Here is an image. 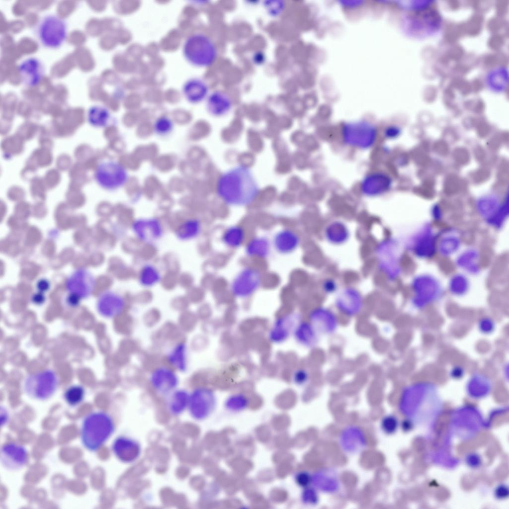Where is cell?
<instances>
[{
  "label": "cell",
  "mask_w": 509,
  "mask_h": 509,
  "mask_svg": "<svg viewBox=\"0 0 509 509\" xmlns=\"http://www.w3.org/2000/svg\"><path fill=\"white\" fill-rule=\"evenodd\" d=\"M217 193L226 204L245 206L252 203L259 193L258 184L251 170L238 165L226 170L219 177Z\"/></svg>",
  "instance_id": "cell-1"
},
{
  "label": "cell",
  "mask_w": 509,
  "mask_h": 509,
  "mask_svg": "<svg viewBox=\"0 0 509 509\" xmlns=\"http://www.w3.org/2000/svg\"><path fill=\"white\" fill-rule=\"evenodd\" d=\"M115 430V422L110 414L101 411L89 413L82 421V444L90 452L96 451L110 438Z\"/></svg>",
  "instance_id": "cell-2"
},
{
  "label": "cell",
  "mask_w": 509,
  "mask_h": 509,
  "mask_svg": "<svg viewBox=\"0 0 509 509\" xmlns=\"http://www.w3.org/2000/svg\"><path fill=\"white\" fill-rule=\"evenodd\" d=\"M37 41L43 47L56 49L66 40L68 35L67 21L54 14H47L37 21L33 28Z\"/></svg>",
  "instance_id": "cell-3"
},
{
  "label": "cell",
  "mask_w": 509,
  "mask_h": 509,
  "mask_svg": "<svg viewBox=\"0 0 509 509\" xmlns=\"http://www.w3.org/2000/svg\"><path fill=\"white\" fill-rule=\"evenodd\" d=\"M185 59L197 67L211 65L216 57V49L212 41L206 35L199 33L189 35L182 45Z\"/></svg>",
  "instance_id": "cell-4"
},
{
  "label": "cell",
  "mask_w": 509,
  "mask_h": 509,
  "mask_svg": "<svg viewBox=\"0 0 509 509\" xmlns=\"http://www.w3.org/2000/svg\"><path fill=\"white\" fill-rule=\"evenodd\" d=\"M376 254L380 271L387 279H397L401 272V254L398 243L393 239H384L377 246Z\"/></svg>",
  "instance_id": "cell-5"
},
{
  "label": "cell",
  "mask_w": 509,
  "mask_h": 509,
  "mask_svg": "<svg viewBox=\"0 0 509 509\" xmlns=\"http://www.w3.org/2000/svg\"><path fill=\"white\" fill-rule=\"evenodd\" d=\"M58 383V378L55 372L50 369L43 370L27 377L24 382V391L29 397L44 401L54 394Z\"/></svg>",
  "instance_id": "cell-6"
},
{
  "label": "cell",
  "mask_w": 509,
  "mask_h": 509,
  "mask_svg": "<svg viewBox=\"0 0 509 509\" xmlns=\"http://www.w3.org/2000/svg\"><path fill=\"white\" fill-rule=\"evenodd\" d=\"M341 133L346 144L360 149H367L375 143L377 131L372 123L360 121L345 123Z\"/></svg>",
  "instance_id": "cell-7"
},
{
  "label": "cell",
  "mask_w": 509,
  "mask_h": 509,
  "mask_svg": "<svg viewBox=\"0 0 509 509\" xmlns=\"http://www.w3.org/2000/svg\"><path fill=\"white\" fill-rule=\"evenodd\" d=\"M95 179L102 188L113 191L126 183L128 173L125 168L119 162L107 160L98 165L95 172Z\"/></svg>",
  "instance_id": "cell-8"
},
{
  "label": "cell",
  "mask_w": 509,
  "mask_h": 509,
  "mask_svg": "<svg viewBox=\"0 0 509 509\" xmlns=\"http://www.w3.org/2000/svg\"><path fill=\"white\" fill-rule=\"evenodd\" d=\"M216 405L215 394L209 388L198 386L189 392L187 410L191 417L196 421L208 418L213 413Z\"/></svg>",
  "instance_id": "cell-9"
},
{
  "label": "cell",
  "mask_w": 509,
  "mask_h": 509,
  "mask_svg": "<svg viewBox=\"0 0 509 509\" xmlns=\"http://www.w3.org/2000/svg\"><path fill=\"white\" fill-rule=\"evenodd\" d=\"M437 237L429 225H425L410 239L407 247L409 250L420 258H429L437 250Z\"/></svg>",
  "instance_id": "cell-10"
},
{
  "label": "cell",
  "mask_w": 509,
  "mask_h": 509,
  "mask_svg": "<svg viewBox=\"0 0 509 509\" xmlns=\"http://www.w3.org/2000/svg\"><path fill=\"white\" fill-rule=\"evenodd\" d=\"M428 8L415 11L409 19L410 31L416 37L431 35L440 28V15L435 10Z\"/></svg>",
  "instance_id": "cell-11"
},
{
  "label": "cell",
  "mask_w": 509,
  "mask_h": 509,
  "mask_svg": "<svg viewBox=\"0 0 509 509\" xmlns=\"http://www.w3.org/2000/svg\"><path fill=\"white\" fill-rule=\"evenodd\" d=\"M262 275L256 268L246 266L235 276L231 284L233 294L239 298H246L253 295L261 284Z\"/></svg>",
  "instance_id": "cell-12"
},
{
  "label": "cell",
  "mask_w": 509,
  "mask_h": 509,
  "mask_svg": "<svg viewBox=\"0 0 509 509\" xmlns=\"http://www.w3.org/2000/svg\"><path fill=\"white\" fill-rule=\"evenodd\" d=\"M477 208L480 215L490 226L496 229L503 226L508 215V199L500 204L493 196L483 198L479 200Z\"/></svg>",
  "instance_id": "cell-13"
},
{
  "label": "cell",
  "mask_w": 509,
  "mask_h": 509,
  "mask_svg": "<svg viewBox=\"0 0 509 509\" xmlns=\"http://www.w3.org/2000/svg\"><path fill=\"white\" fill-rule=\"evenodd\" d=\"M149 380L153 389L165 396L178 388L179 383L177 371L170 365H165L154 368L150 374Z\"/></svg>",
  "instance_id": "cell-14"
},
{
  "label": "cell",
  "mask_w": 509,
  "mask_h": 509,
  "mask_svg": "<svg viewBox=\"0 0 509 509\" xmlns=\"http://www.w3.org/2000/svg\"><path fill=\"white\" fill-rule=\"evenodd\" d=\"M96 280L91 272L85 268H79L68 277L65 287L68 293L81 300L89 297L93 292Z\"/></svg>",
  "instance_id": "cell-15"
},
{
  "label": "cell",
  "mask_w": 509,
  "mask_h": 509,
  "mask_svg": "<svg viewBox=\"0 0 509 509\" xmlns=\"http://www.w3.org/2000/svg\"><path fill=\"white\" fill-rule=\"evenodd\" d=\"M131 229L138 240L149 245L158 242L164 232L162 223L155 217L137 218L132 222Z\"/></svg>",
  "instance_id": "cell-16"
},
{
  "label": "cell",
  "mask_w": 509,
  "mask_h": 509,
  "mask_svg": "<svg viewBox=\"0 0 509 509\" xmlns=\"http://www.w3.org/2000/svg\"><path fill=\"white\" fill-rule=\"evenodd\" d=\"M0 461L5 469L17 471L26 466L28 461L26 448L22 445L14 442H7L1 446Z\"/></svg>",
  "instance_id": "cell-17"
},
{
  "label": "cell",
  "mask_w": 509,
  "mask_h": 509,
  "mask_svg": "<svg viewBox=\"0 0 509 509\" xmlns=\"http://www.w3.org/2000/svg\"><path fill=\"white\" fill-rule=\"evenodd\" d=\"M96 307L97 312L103 317L115 318L124 312L126 301L125 297L117 292L107 290L98 296Z\"/></svg>",
  "instance_id": "cell-18"
},
{
  "label": "cell",
  "mask_w": 509,
  "mask_h": 509,
  "mask_svg": "<svg viewBox=\"0 0 509 509\" xmlns=\"http://www.w3.org/2000/svg\"><path fill=\"white\" fill-rule=\"evenodd\" d=\"M411 288L416 301L426 302L438 297L442 291L438 280L433 276L422 274L416 276L412 282Z\"/></svg>",
  "instance_id": "cell-19"
},
{
  "label": "cell",
  "mask_w": 509,
  "mask_h": 509,
  "mask_svg": "<svg viewBox=\"0 0 509 509\" xmlns=\"http://www.w3.org/2000/svg\"><path fill=\"white\" fill-rule=\"evenodd\" d=\"M114 456L120 462L130 464L135 462L141 454V445L136 439L123 435L116 437L111 444Z\"/></svg>",
  "instance_id": "cell-20"
},
{
  "label": "cell",
  "mask_w": 509,
  "mask_h": 509,
  "mask_svg": "<svg viewBox=\"0 0 509 509\" xmlns=\"http://www.w3.org/2000/svg\"><path fill=\"white\" fill-rule=\"evenodd\" d=\"M339 442L342 450L350 455L362 452L367 443L366 435L362 429L354 425L347 426L341 431Z\"/></svg>",
  "instance_id": "cell-21"
},
{
  "label": "cell",
  "mask_w": 509,
  "mask_h": 509,
  "mask_svg": "<svg viewBox=\"0 0 509 509\" xmlns=\"http://www.w3.org/2000/svg\"><path fill=\"white\" fill-rule=\"evenodd\" d=\"M18 71L22 84L32 87L37 85L45 74V68L42 61L34 57L25 59L19 64Z\"/></svg>",
  "instance_id": "cell-22"
},
{
  "label": "cell",
  "mask_w": 509,
  "mask_h": 509,
  "mask_svg": "<svg viewBox=\"0 0 509 509\" xmlns=\"http://www.w3.org/2000/svg\"><path fill=\"white\" fill-rule=\"evenodd\" d=\"M311 485L318 491L334 494L339 489L340 481L338 473L331 468H324L312 474Z\"/></svg>",
  "instance_id": "cell-23"
},
{
  "label": "cell",
  "mask_w": 509,
  "mask_h": 509,
  "mask_svg": "<svg viewBox=\"0 0 509 509\" xmlns=\"http://www.w3.org/2000/svg\"><path fill=\"white\" fill-rule=\"evenodd\" d=\"M392 180L387 174L375 172L367 175L362 180L360 188L365 195L374 196L382 194L391 187Z\"/></svg>",
  "instance_id": "cell-24"
},
{
  "label": "cell",
  "mask_w": 509,
  "mask_h": 509,
  "mask_svg": "<svg viewBox=\"0 0 509 509\" xmlns=\"http://www.w3.org/2000/svg\"><path fill=\"white\" fill-rule=\"evenodd\" d=\"M300 243L298 234L293 230L284 228L280 230L273 236L272 245L275 250L281 254L294 252Z\"/></svg>",
  "instance_id": "cell-25"
},
{
  "label": "cell",
  "mask_w": 509,
  "mask_h": 509,
  "mask_svg": "<svg viewBox=\"0 0 509 509\" xmlns=\"http://www.w3.org/2000/svg\"><path fill=\"white\" fill-rule=\"evenodd\" d=\"M167 361L175 371L185 372L188 367V347L186 343L179 341L175 344L167 355Z\"/></svg>",
  "instance_id": "cell-26"
},
{
  "label": "cell",
  "mask_w": 509,
  "mask_h": 509,
  "mask_svg": "<svg viewBox=\"0 0 509 509\" xmlns=\"http://www.w3.org/2000/svg\"><path fill=\"white\" fill-rule=\"evenodd\" d=\"M182 93L189 102L198 103L202 101L207 95L208 86L206 83L200 79L190 78L183 84Z\"/></svg>",
  "instance_id": "cell-27"
},
{
  "label": "cell",
  "mask_w": 509,
  "mask_h": 509,
  "mask_svg": "<svg viewBox=\"0 0 509 509\" xmlns=\"http://www.w3.org/2000/svg\"><path fill=\"white\" fill-rule=\"evenodd\" d=\"M189 392L185 389L177 388L167 395L166 405L169 413L178 416L187 410Z\"/></svg>",
  "instance_id": "cell-28"
},
{
  "label": "cell",
  "mask_w": 509,
  "mask_h": 509,
  "mask_svg": "<svg viewBox=\"0 0 509 509\" xmlns=\"http://www.w3.org/2000/svg\"><path fill=\"white\" fill-rule=\"evenodd\" d=\"M202 223L196 218L190 217L182 221L175 230L176 238L182 242L197 238L202 231Z\"/></svg>",
  "instance_id": "cell-29"
},
{
  "label": "cell",
  "mask_w": 509,
  "mask_h": 509,
  "mask_svg": "<svg viewBox=\"0 0 509 509\" xmlns=\"http://www.w3.org/2000/svg\"><path fill=\"white\" fill-rule=\"evenodd\" d=\"M324 234L328 241L335 245L343 244L349 236L347 226L338 221H332L328 224L325 229Z\"/></svg>",
  "instance_id": "cell-30"
},
{
  "label": "cell",
  "mask_w": 509,
  "mask_h": 509,
  "mask_svg": "<svg viewBox=\"0 0 509 509\" xmlns=\"http://www.w3.org/2000/svg\"><path fill=\"white\" fill-rule=\"evenodd\" d=\"M231 102L226 95L219 92H214L210 95L207 102V108L212 115L220 116L226 114L230 110Z\"/></svg>",
  "instance_id": "cell-31"
},
{
  "label": "cell",
  "mask_w": 509,
  "mask_h": 509,
  "mask_svg": "<svg viewBox=\"0 0 509 509\" xmlns=\"http://www.w3.org/2000/svg\"><path fill=\"white\" fill-rule=\"evenodd\" d=\"M441 237L437 250L444 256L454 254L460 247L461 239L459 234L455 230H448Z\"/></svg>",
  "instance_id": "cell-32"
},
{
  "label": "cell",
  "mask_w": 509,
  "mask_h": 509,
  "mask_svg": "<svg viewBox=\"0 0 509 509\" xmlns=\"http://www.w3.org/2000/svg\"><path fill=\"white\" fill-rule=\"evenodd\" d=\"M270 251V242L264 237H255L252 238L248 242L245 248L246 253L248 256L259 258L267 257L269 254Z\"/></svg>",
  "instance_id": "cell-33"
},
{
  "label": "cell",
  "mask_w": 509,
  "mask_h": 509,
  "mask_svg": "<svg viewBox=\"0 0 509 509\" xmlns=\"http://www.w3.org/2000/svg\"><path fill=\"white\" fill-rule=\"evenodd\" d=\"M456 263L467 272L477 274L480 271L479 254L474 249L466 250L457 258Z\"/></svg>",
  "instance_id": "cell-34"
},
{
  "label": "cell",
  "mask_w": 509,
  "mask_h": 509,
  "mask_svg": "<svg viewBox=\"0 0 509 509\" xmlns=\"http://www.w3.org/2000/svg\"><path fill=\"white\" fill-rule=\"evenodd\" d=\"M161 278L160 270L152 263L144 264L139 272V283L144 288H149L155 286L161 281Z\"/></svg>",
  "instance_id": "cell-35"
},
{
  "label": "cell",
  "mask_w": 509,
  "mask_h": 509,
  "mask_svg": "<svg viewBox=\"0 0 509 509\" xmlns=\"http://www.w3.org/2000/svg\"><path fill=\"white\" fill-rule=\"evenodd\" d=\"M111 119L109 110L102 105H95L89 108L87 112L88 123L96 128L106 126Z\"/></svg>",
  "instance_id": "cell-36"
},
{
  "label": "cell",
  "mask_w": 509,
  "mask_h": 509,
  "mask_svg": "<svg viewBox=\"0 0 509 509\" xmlns=\"http://www.w3.org/2000/svg\"><path fill=\"white\" fill-rule=\"evenodd\" d=\"M245 238V231L240 225H233L226 228L221 238L223 244L231 249H237L241 247Z\"/></svg>",
  "instance_id": "cell-37"
},
{
  "label": "cell",
  "mask_w": 509,
  "mask_h": 509,
  "mask_svg": "<svg viewBox=\"0 0 509 509\" xmlns=\"http://www.w3.org/2000/svg\"><path fill=\"white\" fill-rule=\"evenodd\" d=\"M507 81L508 72L504 68L495 70L488 76V85L496 91L504 90L506 87Z\"/></svg>",
  "instance_id": "cell-38"
},
{
  "label": "cell",
  "mask_w": 509,
  "mask_h": 509,
  "mask_svg": "<svg viewBox=\"0 0 509 509\" xmlns=\"http://www.w3.org/2000/svg\"><path fill=\"white\" fill-rule=\"evenodd\" d=\"M85 391L83 387L74 385L68 388L65 391L64 397L66 402L72 407L79 405L84 400Z\"/></svg>",
  "instance_id": "cell-39"
},
{
  "label": "cell",
  "mask_w": 509,
  "mask_h": 509,
  "mask_svg": "<svg viewBox=\"0 0 509 509\" xmlns=\"http://www.w3.org/2000/svg\"><path fill=\"white\" fill-rule=\"evenodd\" d=\"M469 288V281L463 275L456 274L453 276L449 282L450 291L456 295L465 293Z\"/></svg>",
  "instance_id": "cell-40"
},
{
  "label": "cell",
  "mask_w": 509,
  "mask_h": 509,
  "mask_svg": "<svg viewBox=\"0 0 509 509\" xmlns=\"http://www.w3.org/2000/svg\"><path fill=\"white\" fill-rule=\"evenodd\" d=\"M173 127L172 121L169 117L165 116L158 118L154 124L155 133L161 136H165L170 133L173 129Z\"/></svg>",
  "instance_id": "cell-41"
},
{
  "label": "cell",
  "mask_w": 509,
  "mask_h": 509,
  "mask_svg": "<svg viewBox=\"0 0 509 509\" xmlns=\"http://www.w3.org/2000/svg\"><path fill=\"white\" fill-rule=\"evenodd\" d=\"M248 405L246 397L242 395H234L229 398L226 402L228 409L234 412H239L245 409Z\"/></svg>",
  "instance_id": "cell-42"
},
{
  "label": "cell",
  "mask_w": 509,
  "mask_h": 509,
  "mask_svg": "<svg viewBox=\"0 0 509 509\" xmlns=\"http://www.w3.org/2000/svg\"><path fill=\"white\" fill-rule=\"evenodd\" d=\"M318 490L313 486H308L304 488L301 494V501L305 505L315 506L319 501Z\"/></svg>",
  "instance_id": "cell-43"
},
{
  "label": "cell",
  "mask_w": 509,
  "mask_h": 509,
  "mask_svg": "<svg viewBox=\"0 0 509 509\" xmlns=\"http://www.w3.org/2000/svg\"><path fill=\"white\" fill-rule=\"evenodd\" d=\"M398 424L399 423L397 418L392 415L385 416L382 418L380 423L382 431L388 434L395 433L397 429Z\"/></svg>",
  "instance_id": "cell-44"
},
{
  "label": "cell",
  "mask_w": 509,
  "mask_h": 509,
  "mask_svg": "<svg viewBox=\"0 0 509 509\" xmlns=\"http://www.w3.org/2000/svg\"><path fill=\"white\" fill-rule=\"evenodd\" d=\"M297 484L303 488L310 486L312 483V474L305 471L298 472L295 476Z\"/></svg>",
  "instance_id": "cell-45"
},
{
  "label": "cell",
  "mask_w": 509,
  "mask_h": 509,
  "mask_svg": "<svg viewBox=\"0 0 509 509\" xmlns=\"http://www.w3.org/2000/svg\"><path fill=\"white\" fill-rule=\"evenodd\" d=\"M495 495L497 499L502 500L508 498L509 495V488L505 484H501L496 487L495 491Z\"/></svg>",
  "instance_id": "cell-46"
},
{
  "label": "cell",
  "mask_w": 509,
  "mask_h": 509,
  "mask_svg": "<svg viewBox=\"0 0 509 509\" xmlns=\"http://www.w3.org/2000/svg\"><path fill=\"white\" fill-rule=\"evenodd\" d=\"M50 282L46 278L39 279L36 284V287L38 292L44 293L48 291L50 288Z\"/></svg>",
  "instance_id": "cell-47"
},
{
  "label": "cell",
  "mask_w": 509,
  "mask_h": 509,
  "mask_svg": "<svg viewBox=\"0 0 509 509\" xmlns=\"http://www.w3.org/2000/svg\"><path fill=\"white\" fill-rule=\"evenodd\" d=\"M323 290L327 292H333L338 287L337 282L331 278H328L324 280L322 286Z\"/></svg>",
  "instance_id": "cell-48"
},
{
  "label": "cell",
  "mask_w": 509,
  "mask_h": 509,
  "mask_svg": "<svg viewBox=\"0 0 509 509\" xmlns=\"http://www.w3.org/2000/svg\"><path fill=\"white\" fill-rule=\"evenodd\" d=\"M81 299L72 294L68 293L66 297V302L68 305L72 307H75L79 305Z\"/></svg>",
  "instance_id": "cell-49"
},
{
  "label": "cell",
  "mask_w": 509,
  "mask_h": 509,
  "mask_svg": "<svg viewBox=\"0 0 509 509\" xmlns=\"http://www.w3.org/2000/svg\"><path fill=\"white\" fill-rule=\"evenodd\" d=\"M399 133L400 129L396 126L388 127L385 131V136L390 138L397 137Z\"/></svg>",
  "instance_id": "cell-50"
},
{
  "label": "cell",
  "mask_w": 509,
  "mask_h": 509,
  "mask_svg": "<svg viewBox=\"0 0 509 509\" xmlns=\"http://www.w3.org/2000/svg\"><path fill=\"white\" fill-rule=\"evenodd\" d=\"M9 414L6 409L2 406L0 407V425L1 427L5 425L9 421Z\"/></svg>",
  "instance_id": "cell-51"
},
{
  "label": "cell",
  "mask_w": 509,
  "mask_h": 509,
  "mask_svg": "<svg viewBox=\"0 0 509 509\" xmlns=\"http://www.w3.org/2000/svg\"><path fill=\"white\" fill-rule=\"evenodd\" d=\"M32 300L36 304H41L45 302V296L43 293L38 292L32 296Z\"/></svg>",
  "instance_id": "cell-52"
},
{
  "label": "cell",
  "mask_w": 509,
  "mask_h": 509,
  "mask_svg": "<svg viewBox=\"0 0 509 509\" xmlns=\"http://www.w3.org/2000/svg\"><path fill=\"white\" fill-rule=\"evenodd\" d=\"M432 216L436 220L440 219L442 213L440 208L438 206H435L432 209Z\"/></svg>",
  "instance_id": "cell-53"
},
{
  "label": "cell",
  "mask_w": 509,
  "mask_h": 509,
  "mask_svg": "<svg viewBox=\"0 0 509 509\" xmlns=\"http://www.w3.org/2000/svg\"><path fill=\"white\" fill-rule=\"evenodd\" d=\"M402 426L404 429H409L411 428V424L408 421H406L403 422Z\"/></svg>",
  "instance_id": "cell-54"
}]
</instances>
